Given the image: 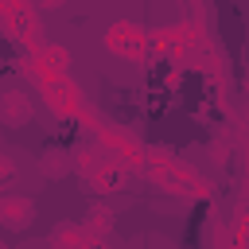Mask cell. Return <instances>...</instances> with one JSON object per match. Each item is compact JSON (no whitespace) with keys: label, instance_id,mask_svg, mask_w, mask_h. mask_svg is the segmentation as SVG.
Instances as JSON below:
<instances>
[{"label":"cell","instance_id":"obj_1","mask_svg":"<svg viewBox=\"0 0 249 249\" xmlns=\"http://www.w3.org/2000/svg\"><path fill=\"white\" fill-rule=\"evenodd\" d=\"M0 214H4L8 226H23V222L35 214V206H31L27 198H4V202H0Z\"/></svg>","mask_w":249,"mask_h":249},{"label":"cell","instance_id":"obj_2","mask_svg":"<svg viewBox=\"0 0 249 249\" xmlns=\"http://www.w3.org/2000/svg\"><path fill=\"white\" fill-rule=\"evenodd\" d=\"M0 113H4L12 124H19V121L27 117V101H23V93H4V97H0Z\"/></svg>","mask_w":249,"mask_h":249}]
</instances>
